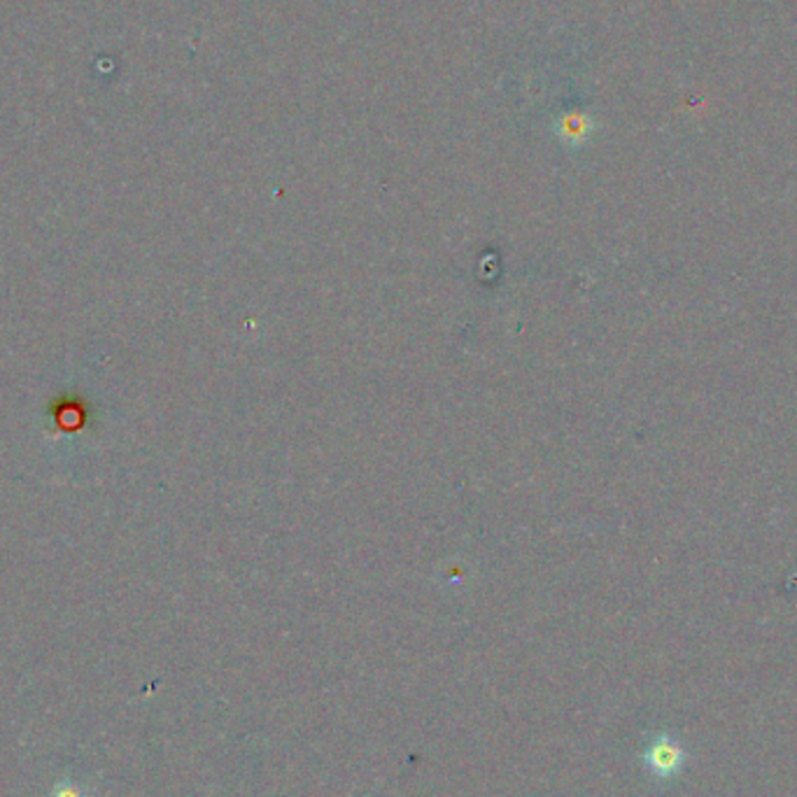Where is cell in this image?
I'll return each mask as SVG.
<instances>
[{
	"label": "cell",
	"instance_id": "1",
	"mask_svg": "<svg viewBox=\"0 0 797 797\" xmlns=\"http://www.w3.org/2000/svg\"><path fill=\"white\" fill-rule=\"evenodd\" d=\"M644 765L658 779H671L686 765V751L669 734H660L644 751Z\"/></svg>",
	"mask_w": 797,
	"mask_h": 797
}]
</instances>
